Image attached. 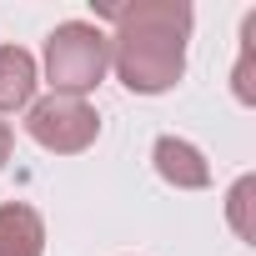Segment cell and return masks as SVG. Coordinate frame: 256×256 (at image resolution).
<instances>
[{
  "mask_svg": "<svg viewBox=\"0 0 256 256\" xmlns=\"http://www.w3.org/2000/svg\"><path fill=\"white\" fill-rule=\"evenodd\" d=\"M116 20L110 36V66L136 96H161L186 70V36H191V6L186 0H136V6L106 10Z\"/></svg>",
  "mask_w": 256,
  "mask_h": 256,
  "instance_id": "cell-1",
  "label": "cell"
},
{
  "mask_svg": "<svg viewBox=\"0 0 256 256\" xmlns=\"http://www.w3.org/2000/svg\"><path fill=\"white\" fill-rule=\"evenodd\" d=\"M110 66V36H100L86 20H66L46 36V76L56 96H86L106 80Z\"/></svg>",
  "mask_w": 256,
  "mask_h": 256,
  "instance_id": "cell-2",
  "label": "cell"
},
{
  "mask_svg": "<svg viewBox=\"0 0 256 256\" xmlns=\"http://www.w3.org/2000/svg\"><path fill=\"white\" fill-rule=\"evenodd\" d=\"M26 131L36 146L56 151V156H76L86 151L96 136H100V116L86 96H46V100H30L26 110Z\"/></svg>",
  "mask_w": 256,
  "mask_h": 256,
  "instance_id": "cell-3",
  "label": "cell"
},
{
  "mask_svg": "<svg viewBox=\"0 0 256 256\" xmlns=\"http://www.w3.org/2000/svg\"><path fill=\"white\" fill-rule=\"evenodd\" d=\"M156 171H161V181H171L176 191H201V186H211L206 156H201L191 141H181V136H161V141H156Z\"/></svg>",
  "mask_w": 256,
  "mask_h": 256,
  "instance_id": "cell-4",
  "label": "cell"
},
{
  "mask_svg": "<svg viewBox=\"0 0 256 256\" xmlns=\"http://www.w3.org/2000/svg\"><path fill=\"white\" fill-rule=\"evenodd\" d=\"M0 256H46V221L26 201L0 206Z\"/></svg>",
  "mask_w": 256,
  "mask_h": 256,
  "instance_id": "cell-5",
  "label": "cell"
},
{
  "mask_svg": "<svg viewBox=\"0 0 256 256\" xmlns=\"http://www.w3.org/2000/svg\"><path fill=\"white\" fill-rule=\"evenodd\" d=\"M36 100V56L20 46H0V110H20Z\"/></svg>",
  "mask_w": 256,
  "mask_h": 256,
  "instance_id": "cell-6",
  "label": "cell"
},
{
  "mask_svg": "<svg viewBox=\"0 0 256 256\" xmlns=\"http://www.w3.org/2000/svg\"><path fill=\"white\" fill-rule=\"evenodd\" d=\"M246 201H251V176H241V181L231 186V226H236L241 236H251V221H246Z\"/></svg>",
  "mask_w": 256,
  "mask_h": 256,
  "instance_id": "cell-7",
  "label": "cell"
},
{
  "mask_svg": "<svg viewBox=\"0 0 256 256\" xmlns=\"http://www.w3.org/2000/svg\"><path fill=\"white\" fill-rule=\"evenodd\" d=\"M10 146H16V136H10V126L0 120V171H6V161H10Z\"/></svg>",
  "mask_w": 256,
  "mask_h": 256,
  "instance_id": "cell-8",
  "label": "cell"
}]
</instances>
